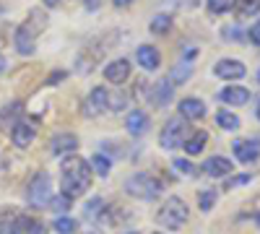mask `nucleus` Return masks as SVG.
Here are the masks:
<instances>
[{
  "mask_svg": "<svg viewBox=\"0 0 260 234\" xmlns=\"http://www.w3.org/2000/svg\"><path fill=\"white\" fill-rule=\"evenodd\" d=\"M161 190H164V185H161L156 177H151L148 172H136V175L125 177V193H127L130 198L156 200V198L161 195Z\"/></svg>",
  "mask_w": 260,
  "mask_h": 234,
  "instance_id": "2",
  "label": "nucleus"
},
{
  "mask_svg": "<svg viewBox=\"0 0 260 234\" xmlns=\"http://www.w3.org/2000/svg\"><path fill=\"white\" fill-rule=\"evenodd\" d=\"M232 151H234V156L240 159V161L252 164L260 156V141H234L232 143Z\"/></svg>",
  "mask_w": 260,
  "mask_h": 234,
  "instance_id": "11",
  "label": "nucleus"
},
{
  "mask_svg": "<svg viewBox=\"0 0 260 234\" xmlns=\"http://www.w3.org/2000/svg\"><path fill=\"white\" fill-rule=\"evenodd\" d=\"M213 73L219 76V78H224V81H240V78H245L247 68H245V62H240V60L224 57V60H219L213 65Z\"/></svg>",
  "mask_w": 260,
  "mask_h": 234,
  "instance_id": "7",
  "label": "nucleus"
},
{
  "mask_svg": "<svg viewBox=\"0 0 260 234\" xmlns=\"http://www.w3.org/2000/svg\"><path fill=\"white\" fill-rule=\"evenodd\" d=\"M130 3H133V0H115L117 8H125V6H130Z\"/></svg>",
  "mask_w": 260,
  "mask_h": 234,
  "instance_id": "37",
  "label": "nucleus"
},
{
  "mask_svg": "<svg viewBox=\"0 0 260 234\" xmlns=\"http://www.w3.org/2000/svg\"><path fill=\"white\" fill-rule=\"evenodd\" d=\"M257 81H260V71H257Z\"/></svg>",
  "mask_w": 260,
  "mask_h": 234,
  "instance_id": "42",
  "label": "nucleus"
},
{
  "mask_svg": "<svg viewBox=\"0 0 260 234\" xmlns=\"http://www.w3.org/2000/svg\"><path fill=\"white\" fill-rule=\"evenodd\" d=\"M213 203H216V193H211V190H206V193L198 195V206H201L203 214H208V211L213 208Z\"/></svg>",
  "mask_w": 260,
  "mask_h": 234,
  "instance_id": "29",
  "label": "nucleus"
},
{
  "mask_svg": "<svg viewBox=\"0 0 260 234\" xmlns=\"http://www.w3.org/2000/svg\"><path fill=\"white\" fill-rule=\"evenodd\" d=\"M219 99H221L224 104H229V107H242V104L250 102V91H247L245 86H226V89L219 94Z\"/></svg>",
  "mask_w": 260,
  "mask_h": 234,
  "instance_id": "15",
  "label": "nucleus"
},
{
  "mask_svg": "<svg viewBox=\"0 0 260 234\" xmlns=\"http://www.w3.org/2000/svg\"><path fill=\"white\" fill-rule=\"evenodd\" d=\"M172 96H175V86L169 83V78L156 81L154 86H151V94H148V99H151L154 107H167V104L172 102Z\"/></svg>",
  "mask_w": 260,
  "mask_h": 234,
  "instance_id": "9",
  "label": "nucleus"
},
{
  "mask_svg": "<svg viewBox=\"0 0 260 234\" xmlns=\"http://www.w3.org/2000/svg\"><path fill=\"white\" fill-rule=\"evenodd\" d=\"M104 78L110 81V83H115V86H122V83L130 78V62H127L125 57L112 60L110 65L104 68Z\"/></svg>",
  "mask_w": 260,
  "mask_h": 234,
  "instance_id": "8",
  "label": "nucleus"
},
{
  "mask_svg": "<svg viewBox=\"0 0 260 234\" xmlns=\"http://www.w3.org/2000/svg\"><path fill=\"white\" fill-rule=\"evenodd\" d=\"M136 60L141 62V68H146V71H156V68H159V62H161V55H159L156 47L141 45L138 52H136Z\"/></svg>",
  "mask_w": 260,
  "mask_h": 234,
  "instance_id": "16",
  "label": "nucleus"
},
{
  "mask_svg": "<svg viewBox=\"0 0 260 234\" xmlns=\"http://www.w3.org/2000/svg\"><path fill=\"white\" fill-rule=\"evenodd\" d=\"M232 169H234V164L226 156H211L203 161V172L208 177H226V175H232Z\"/></svg>",
  "mask_w": 260,
  "mask_h": 234,
  "instance_id": "12",
  "label": "nucleus"
},
{
  "mask_svg": "<svg viewBox=\"0 0 260 234\" xmlns=\"http://www.w3.org/2000/svg\"><path fill=\"white\" fill-rule=\"evenodd\" d=\"M127 96H122V94H117V96H110V110H115V112H120V110H125V102Z\"/></svg>",
  "mask_w": 260,
  "mask_h": 234,
  "instance_id": "32",
  "label": "nucleus"
},
{
  "mask_svg": "<svg viewBox=\"0 0 260 234\" xmlns=\"http://www.w3.org/2000/svg\"><path fill=\"white\" fill-rule=\"evenodd\" d=\"M154 234H159V231H154Z\"/></svg>",
  "mask_w": 260,
  "mask_h": 234,
  "instance_id": "45",
  "label": "nucleus"
},
{
  "mask_svg": "<svg viewBox=\"0 0 260 234\" xmlns=\"http://www.w3.org/2000/svg\"><path fill=\"white\" fill-rule=\"evenodd\" d=\"M0 13H3V6H0Z\"/></svg>",
  "mask_w": 260,
  "mask_h": 234,
  "instance_id": "44",
  "label": "nucleus"
},
{
  "mask_svg": "<svg viewBox=\"0 0 260 234\" xmlns=\"http://www.w3.org/2000/svg\"><path fill=\"white\" fill-rule=\"evenodd\" d=\"M224 37H229V42H242V29H237V26L224 29Z\"/></svg>",
  "mask_w": 260,
  "mask_h": 234,
  "instance_id": "33",
  "label": "nucleus"
},
{
  "mask_svg": "<svg viewBox=\"0 0 260 234\" xmlns=\"http://www.w3.org/2000/svg\"><path fill=\"white\" fill-rule=\"evenodd\" d=\"M47 208L57 211V214H65V211L71 208V198H65V195H52L50 203H47Z\"/></svg>",
  "mask_w": 260,
  "mask_h": 234,
  "instance_id": "28",
  "label": "nucleus"
},
{
  "mask_svg": "<svg viewBox=\"0 0 260 234\" xmlns=\"http://www.w3.org/2000/svg\"><path fill=\"white\" fill-rule=\"evenodd\" d=\"M110 156H104V154H94V159H91V172H96V175H102V177H107L110 175Z\"/></svg>",
  "mask_w": 260,
  "mask_h": 234,
  "instance_id": "23",
  "label": "nucleus"
},
{
  "mask_svg": "<svg viewBox=\"0 0 260 234\" xmlns=\"http://www.w3.org/2000/svg\"><path fill=\"white\" fill-rule=\"evenodd\" d=\"M60 185L65 198H81L91 185V164L81 156H68L60 166Z\"/></svg>",
  "mask_w": 260,
  "mask_h": 234,
  "instance_id": "1",
  "label": "nucleus"
},
{
  "mask_svg": "<svg viewBox=\"0 0 260 234\" xmlns=\"http://www.w3.org/2000/svg\"><path fill=\"white\" fill-rule=\"evenodd\" d=\"M52 229H55L57 234H76L78 224H76V219H71V216H60V219L52 224Z\"/></svg>",
  "mask_w": 260,
  "mask_h": 234,
  "instance_id": "24",
  "label": "nucleus"
},
{
  "mask_svg": "<svg viewBox=\"0 0 260 234\" xmlns=\"http://www.w3.org/2000/svg\"><path fill=\"white\" fill-rule=\"evenodd\" d=\"M206 143H208V133H206V130H195V133H190V138L182 143V148H185L187 156H198L203 148H206Z\"/></svg>",
  "mask_w": 260,
  "mask_h": 234,
  "instance_id": "19",
  "label": "nucleus"
},
{
  "mask_svg": "<svg viewBox=\"0 0 260 234\" xmlns=\"http://www.w3.org/2000/svg\"><path fill=\"white\" fill-rule=\"evenodd\" d=\"M151 127V120H148V115L143 112V110H133L127 115V120H125V130L130 133V136H143L146 130Z\"/></svg>",
  "mask_w": 260,
  "mask_h": 234,
  "instance_id": "13",
  "label": "nucleus"
},
{
  "mask_svg": "<svg viewBox=\"0 0 260 234\" xmlns=\"http://www.w3.org/2000/svg\"><path fill=\"white\" fill-rule=\"evenodd\" d=\"M257 120H260V102H257Z\"/></svg>",
  "mask_w": 260,
  "mask_h": 234,
  "instance_id": "39",
  "label": "nucleus"
},
{
  "mask_svg": "<svg viewBox=\"0 0 260 234\" xmlns=\"http://www.w3.org/2000/svg\"><path fill=\"white\" fill-rule=\"evenodd\" d=\"M148 29H151V34H167L172 29V16H167V13L154 16V21H151Z\"/></svg>",
  "mask_w": 260,
  "mask_h": 234,
  "instance_id": "21",
  "label": "nucleus"
},
{
  "mask_svg": "<svg viewBox=\"0 0 260 234\" xmlns=\"http://www.w3.org/2000/svg\"><path fill=\"white\" fill-rule=\"evenodd\" d=\"M187 76H190V62L185 60V62H180V65H175V68H172L169 83H172V86H175V83L180 86V83H185V81H187Z\"/></svg>",
  "mask_w": 260,
  "mask_h": 234,
  "instance_id": "22",
  "label": "nucleus"
},
{
  "mask_svg": "<svg viewBox=\"0 0 260 234\" xmlns=\"http://www.w3.org/2000/svg\"><path fill=\"white\" fill-rule=\"evenodd\" d=\"M102 211H104V200H102V198H94V200L86 203L83 216H86V219H99V216H102Z\"/></svg>",
  "mask_w": 260,
  "mask_h": 234,
  "instance_id": "26",
  "label": "nucleus"
},
{
  "mask_svg": "<svg viewBox=\"0 0 260 234\" xmlns=\"http://www.w3.org/2000/svg\"><path fill=\"white\" fill-rule=\"evenodd\" d=\"M52 198V180L47 172H37L26 187V200L31 203V208H47Z\"/></svg>",
  "mask_w": 260,
  "mask_h": 234,
  "instance_id": "4",
  "label": "nucleus"
},
{
  "mask_svg": "<svg viewBox=\"0 0 260 234\" xmlns=\"http://www.w3.org/2000/svg\"><path fill=\"white\" fill-rule=\"evenodd\" d=\"M172 166H175V172H182V175H195V166H192L187 159H175V161H172Z\"/></svg>",
  "mask_w": 260,
  "mask_h": 234,
  "instance_id": "30",
  "label": "nucleus"
},
{
  "mask_svg": "<svg viewBox=\"0 0 260 234\" xmlns=\"http://www.w3.org/2000/svg\"><path fill=\"white\" fill-rule=\"evenodd\" d=\"M86 8H99V0H83Z\"/></svg>",
  "mask_w": 260,
  "mask_h": 234,
  "instance_id": "36",
  "label": "nucleus"
},
{
  "mask_svg": "<svg viewBox=\"0 0 260 234\" xmlns=\"http://www.w3.org/2000/svg\"><path fill=\"white\" fill-rule=\"evenodd\" d=\"M86 234H99V231H86Z\"/></svg>",
  "mask_w": 260,
  "mask_h": 234,
  "instance_id": "41",
  "label": "nucleus"
},
{
  "mask_svg": "<svg viewBox=\"0 0 260 234\" xmlns=\"http://www.w3.org/2000/svg\"><path fill=\"white\" fill-rule=\"evenodd\" d=\"M16 50H18L21 55H31V52H34V31H31L29 24H24V26L16 29Z\"/></svg>",
  "mask_w": 260,
  "mask_h": 234,
  "instance_id": "18",
  "label": "nucleus"
},
{
  "mask_svg": "<svg viewBox=\"0 0 260 234\" xmlns=\"http://www.w3.org/2000/svg\"><path fill=\"white\" fill-rule=\"evenodd\" d=\"M180 115L182 120H203L206 117V102L195 99V96H187L180 102Z\"/></svg>",
  "mask_w": 260,
  "mask_h": 234,
  "instance_id": "14",
  "label": "nucleus"
},
{
  "mask_svg": "<svg viewBox=\"0 0 260 234\" xmlns=\"http://www.w3.org/2000/svg\"><path fill=\"white\" fill-rule=\"evenodd\" d=\"M47 6H60V0H45Z\"/></svg>",
  "mask_w": 260,
  "mask_h": 234,
  "instance_id": "38",
  "label": "nucleus"
},
{
  "mask_svg": "<svg viewBox=\"0 0 260 234\" xmlns=\"http://www.w3.org/2000/svg\"><path fill=\"white\" fill-rule=\"evenodd\" d=\"M208 8L213 13H229L237 8V0H208Z\"/></svg>",
  "mask_w": 260,
  "mask_h": 234,
  "instance_id": "27",
  "label": "nucleus"
},
{
  "mask_svg": "<svg viewBox=\"0 0 260 234\" xmlns=\"http://www.w3.org/2000/svg\"><path fill=\"white\" fill-rule=\"evenodd\" d=\"M216 122H219V127H224V130H237V127H240V117L226 112V110L216 112Z\"/></svg>",
  "mask_w": 260,
  "mask_h": 234,
  "instance_id": "20",
  "label": "nucleus"
},
{
  "mask_svg": "<svg viewBox=\"0 0 260 234\" xmlns=\"http://www.w3.org/2000/svg\"><path fill=\"white\" fill-rule=\"evenodd\" d=\"M122 234H138V231H122Z\"/></svg>",
  "mask_w": 260,
  "mask_h": 234,
  "instance_id": "40",
  "label": "nucleus"
},
{
  "mask_svg": "<svg viewBox=\"0 0 260 234\" xmlns=\"http://www.w3.org/2000/svg\"><path fill=\"white\" fill-rule=\"evenodd\" d=\"M187 219H190V208H187V203L182 198H167L161 203V208L156 211V221L161 226L172 229V231L182 229L187 224Z\"/></svg>",
  "mask_w": 260,
  "mask_h": 234,
  "instance_id": "3",
  "label": "nucleus"
},
{
  "mask_svg": "<svg viewBox=\"0 0 260 234\" xmlns=\"http://www.w3.org/2000/svg\"><path fill=\"white\" fill-rule=\"evenodd\" d=\"M76 146H78V138H76L73 133H60V136H55V138L50 141V151L60 156V154L76 151Z\"/></svg>",
  "mask_w": 260,
  "mask_h": 234,
  "instance_id": "17",
  "label": "nucleus"
},
{
  "mask_svg": "<svg viewBox=\"0 0 260 234\" xmlns=\"http://www.w3.org/2000/svg\"><path fill=\"white\" fill-rule=\"evenodd\" d=\"M250 180H252L250 175H240V177H232V180H229L224 187H226V190H234V187H240V185H247Z\"/></svg>",
  "mask_w": 260,
  "mask_h": 234,
  "instance_id": "31",
  "label": "nucleus"
},
{
  "mask_svg": "<svg viewBox=\"0 0 260 234\" xmlns=\"http://www.w3.org/2000/svg\"><path fill=\"white\" fill-rule=\"evenodd\" d=\"M260 11V0H237V13L240 16H255Z\"/></svg>",
  "mask_w": 260,
  "mask_h": 234,
  "instance_id": "25",
  "label": "nucleus"
},
{
  "mask_svg": "<svg viewBox=\"0 0 260 234\" xmlns=\"http://www.w3.org/2000/svg\"><path fill=\"white\" fill-rule=\"evenodd\" d=\"M11 138H13V143H16L18 148H26V146L37 138V127H34L31 122H26V120H18V122L11 127Z\"/></svg>",
  "mask_w": 260,
  "mask_h": 234,
  "instance_id": "10",
  "label": "nucleus"
},
{
  "mask_svg": "<svg viewBox=\"0 0 260 234\" xmlns=\"http://www.w3.org/2000/svg\"><path fill=\"white\" fill-rule=\"evenodd\" d=\"M0 68H3V60H0Z\"/></svg>",
  "mask_w": 260,
  "mask_h": 234,
  "instance_id": "43",
  "label": "nucleus"
},
{
  "mask_svg": "<svg viewBox=\"0 0 260 234\" xmlns=\"http://www.w3.org/2000/svg\"><path fill=\"white\" fill-rule=\"evenodd\" d=\"M62 78H65V73L60 71V73H55V76H50V81H47V83H60Z\"/></svg>",
  "mask_w": 260,
  "mask_h": 234,
  "instance_id": "35",
  "label": "nucleus"
},
{
  "mask_svg": "<svg viewBox=\"0 0 260 234\" xmlns=\"http://www.w3.org/2000/svg\"><path fill=\"white\" fill-rule=\"evenodd\" d=\"M104 110H110V94H107V89L96 86L94 91H89V96L83 102V115L86 117H99Z\"/></svg>",
  "mask_w": 260,
  "mask_h": 234,
  "instance_id": "6",
  "label": "nucleus"
},
{
  "mask_svg": "<svg viewBox=\"0 0 260 234\" xmlns=\"http://www.w3.org/2000/svg\"><path fill=\"white\" fill-rule=\"evenodd\" d=\"M247 37H250V39L255 42V45H260V21H257V24H252V26H250Z\"/></svg>",
  "mask_w": 260,
  "mask_h": 234,
  "instance_id": "34",
  "label": "nucleus"
},
{
  "mask_svg": "<svg viewBox=\"0 0 260 234\" xmlns=\"http://www.w3.org/2000/svg\"><path fill=\"white\" fill-rule=\"evenodd\" d=\"M190 138V125L185 120H169L164 127H161V136H159V143L161 148H167V151H172V148L182 146L185 141Z\"/></svg>",
  "mask_w": 260,
  "mask_h": 234,
  "instance_id": "5",
  "label": "nucleus"
}]
</instances>
